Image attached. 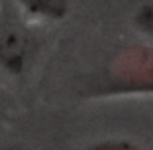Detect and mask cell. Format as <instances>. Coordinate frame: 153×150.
I'll return each mask as SVG.
<instances>
[{"label": "cell", "mask_w": 153, "mask_h": 150, "mask_svg": "<svg viewBox=\"0 0 153 150\" xmlns=\"http://www.w3.org/2000/svg\"><path fill=\"white\" fill-rule=\"evenodd\" d=\"M88 95H153V44L118 47L102 67L100 77L88 87Z\"/></svg>", "instance_id": "6da1fadb"}, {"label": "cell", "mask_w": 153, "mask_h": 150, "mask_svg": "<svg viewBox=\"0 0 153 150\" xmlns=\"http://www.w3.org/2000/svg\"><path fill=\"white\" fill-rule=\"evenodd\" d=\"M36 41L32 32L18 20L0 24V65L12 75H20L32 61Z\"/></svg>", "instance_id": "7a4b0ae2"}, {"label": "cell", "mask_w": 153, "mask_h": 150, "mask_svg": "<svg viewBox=\"0 0 153 150\" xmlns=\"http://www.w3.org/2000/svg\"><path fill=\"white\" fill-rule=\"evenodd\" d=\"M26 14L39 20H63L71 10V0H16Z\"/></svg>", "instance_id": "3957f363"}, {"label": "cell", "mask_w": 153, "mask_h": 150, "mask_svg": "<svg viewBox=\"0 0 153 150\" xmlns=\"http://www.w3.org/2000/svg\"><path fill=\"white\" fill-rule=\"evenodd\" d=\"M81 150H143V148L130 140H102V142H96V144L86 146V148H81Z\"/></svg>", "instance_id": "277c9868"}, {"label": "cell", "mask_w": 153, "mask_h": 150, "mask_svg": "<svg viewBox=\"0 0 153 150\" xmlns=\"http://www.w3.org/2000/svg\"><path fill=\"white\" fill-rule=\"evenodd\" d=\"M135 24H137V28L141 32L153 36V2L151 4H143L140 8V12L135 16Z\"/></svg>", "instance_id": "5b68a950"}, {"label": "cell", "mask_w": 153, "mask_h": 150, "mask_svg": "<svg viewBox=\"0 0 153 150\" xmlns=\"http://www.w3.org/2000/svg\"><path fill=\"white\" fill-rule=\"evenodd\" d=\"M2 150H20V148H14V146H10V148H2Z\"/></svg>", "instance_id": "8992f818"}]
</instances>
